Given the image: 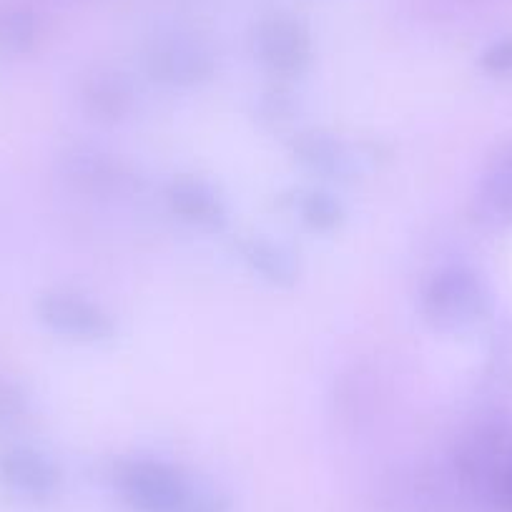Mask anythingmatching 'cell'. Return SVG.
<instances>
[{
  "instance_id": "cell-1",
  "label": "cell",
  "mask_w": 512,
  "mask_h": 512,
  "mask_svg": "<svg viewBox=\"0 0 512 512\" xmlns=\"http://www.w3.org/2000/svg\"><path fill=\"white\" fill-rule=\"evenodd\" d=\"M113 485L136 512H231L224 495L154 457H128L118 462Z\"/></svg>"
},
{
  "instance_id": "cell-2",
  "label": "cell",
  "mask_w": 512,
  "mask_h": 512,
  "mask_svg": "<svg viewBox=\"0 0 512 512\" xmlns=\"http://www.w3.org/2000/svg\"><path fill=\"white\" fill-rule=\"evenodd\" d=\"M492 294L485 277L467 264L437 269L422 294V314L435 329L462 334L482 324L490 314Z\"/></svg>"
},
{
  "instance_id": "cell-3",
  "label": "cell",
  "mask_w": 512,
  "mask_h": 512,
  "mask_svg": "<svg viewBox=\"0 0 512 512\" xmlns=\"http://www.w3.org/2000/svg\"><path fill=\"white\" fill-rule=\"evenodd\" d=\"M36 314L53 334L86 344H103L116 337V319L93 299L76 292H46L38 297Z\"/></svg>"
},
{
  "instance_id": "cell-4",
  "label": "cell",
  "mask_w": 512,
  "mask_h": 512,
  "mask_svg": "<svg viewBox=\"0 0 512 512\" xmlns=\"http://www.w3.org/2000/svg\"><path fill=\"white\" fill-rule=\"evenodd\" d=\"M144 68L161 86L196 88L214 78L216 58L206 43L174 33V36L156 38L146 48Z\"/></svg>"
},
{
  "instance_id": "cell-5",
  "label": "cell",
  "mask_w": 512,
  "mask_h": 512,
  "mask_svg": "<svg viewBox=\"0 0 512 512\" xmlns=\"http://www.w3.org/2000/svg\"><path fill=\"white\" fill-rule=\"evenodd\" d=\"M510 452V425L500 415H487L457 442L455 472L465 485L487 495Z\"/></svg>"
},
{
  "instance_id": "cell-6",
  "label": "cell",
  "mask_w": 512,
  "mask_h": 512,
  "mask_svg": "<svg viewBox=\"0 0 512 512\" xmlns=\"http://www.w3.org/2000/svg\"><path fill=\"white\" fill-rule=\"evenodd\" d=\"M254 53L274 76H304L314 61L312 33L297 18H267L254 31Z\"/></svg>"
},
{
  "instance_id": "cell-7",
  "label": "cell",
  "mask_w": 512,
  "mask_h": 512,
  "mask_svg": "<svg viewBox=\"0 0 512 512\" xmlns=\"http://www.w3.org/2000/svg\"><path fill=\"white\" fill-rule=\"evenodd\" d=\"M61 179L88 196H121L134 186V171L96 146H71L58 161Z\"/></svg>"
},
{
  "instance_id": "cell-8",
  "label": "cell",
  "mask_w": 512,
  "mask_h": 512,
  "mask_svg": "<svg viewBox=\"0 0 512 512\" xmlns=\"http://www.w3.org/2000/svg\"><path fill=\"white\" fill-rule=\"evenodd\" d=\"M0 482L31 502H46L61 490V467L28 445H13L0 452Z\"/></svg>"
},
{
  "instance_id": "cell-9",
  "label": "cell",
  "mask_w": 512,
  "mask_h": 512,
  "mask_svg": "<svg viewBox=\"0 0 512 512\" xmlns=\"http://www.w3.org/2000/svg\"><path fill=\"white\" fill-rule=\"evenodd\" d=\"M164 201L171 214L199 231H221L229 221L224 199L199 176H176L166 184Z\"/></svg>"
},
{
  "instance_id": "cell-10",
  "label": "cell",
  "mask_w": 512,
  "mask_h": 512,
  "mask_svg": "<svg viewBox=\"0 0 512 512\" xmlns=\"http://www.w3.org/2000/svg\"><path fill=\"white\" fill-rule=\"evenodd\" d=\"M78 93H81L83 111L98 123H121L134 113V86L113 68H96L88 73Z\"/></svg>"
},
{
  "instance_id": "cell-11",
  "label": "cell",
  "mask_w": 512,
  "mask_h": 512,
  "mask_svg": "<svg viewBox=\"0 0 512 512\" xmlns=\"http://www.w3.org/2000/svg\"><path fill=\"white\" fill-rule=\"evenodd\" d=\"M289 151L304 171L322 179L344 181L354 174V154L349 146L327 131H304L294 136Z\"/></svg>"
},
{
  "instance_id": "cell-12",
  "label": "cell",
  "mask_w": 512,
  "mask_h": 512,
  "mask_svg": "<svg viewBox=\"0 0 512 512\" xmlns=\"http://www.w3.org/2000/svg\"><path fill=\"white\" fill-rule=\"evenodd\" d=\"M241 262L262 279V282L272 284V287L289 289L299 282V259L289 246H284L282 241H274L269 236L251 234L236 244Z\"/></svg>"
},
{
  "instance_id": "cell-13",
  "label": "cell",
  "mask_w": 512,
  "mask_h": 512,
  "mask_svg": "<svg viewBox=\"0 0 512 512\" xmlns=\"http://www.w3.org/2000/svg\"><path fill=\"white\" fill-rule=\"evenodd\" d=\"M480 219L490 224H512V146H507L482 176L475 194Z\"/></svg>"
},
{
  "instance_id": "cell-14",
  "label": "cell",
  "mask_w": 512,
  "mask_h": 512,
  "mask_svg": "<svg viewBox=\"0 0 512 512\" xmlns=\"http://www.w3.org/2000/svg\"><path fill=\"white\" fill-rule=\"evenodd\" d=\"M294 211L307 229L317 234H332L344 224V204L324 189H302L294 194Z\"/></svg>"
},
{
  "instance_id": "cell-15",
  "label": "cell",
  "mask_w": 512,
  "mask_h": 512,
  "mask_svg": "<svg viewBox=\"0 0 512 512\" xmlns=\"http://www.w3.org/2000/svg\"><path fill=\"white\" fill-rule=\"evenodd\" d=\"M38 41L36 18L21 8L0 11V53L21 56L28 53Z\"/></svg>"
},
{
  "instance_id": "cell-16",
  "label": "cell",
  "mask_w": 512,
  "mask_h": 512,
  "mask_svg": "<svg viewBox=\"0 0 512 512\" xmlns=\"http://www.w3.org/2000/svg\"><path fill=\"white\" fill-rule=\"evenodd\" d=\"M256 113L269 126H282V123L292 121L297 113V103H294L292 93L284 88H272V91L262 93L259 103H256Z\"/></svg>"
},
{
  "instance_id": "cell-17",
  "label": "cell",
  "mask_w": 512,
  "mask_h": 512,
  "mask_svg": "<svg viewBox=\"0 0 512 512\" xmlns=\"http://www.w3.org/2000/svg\"><path fill=\"white\" fill-rule=\"evenodd\" d=\"M28 412V395L18 382L0 377V430L18 425Z\"/></svg>"
},
{
  "instance_id": "cell-18",
  "label": "cell",
  "mask_w": 512,
  "mask_h": 512,
  "mask_svg": "<svg viewBox=\"0 0 512 512\" xmlns=\"http://www.w3.org/2000/svg\"><path fill=\"white\" fill-rule=\"evenodd\" d=\"M480 68L490 76H512V36L490 43L482 51Z\"/></svg>"
},
{
  "instance_id": "cell-19",
  "label": "cell",
  "mask_w": 512,
  "mask_h": 512,
  "mask_svg": "<svg viewBox=\"0 0 512 512\" xmlns=\"http://www.w3.org/2000/svg\"><path fill=\"white\" fill-rule=\"evenodd\" d=\"M487 500L497 512H512V452L487 490Z\"/></svg>"
},
{
  "instance_id": "cell-20",
  "label": "cell",
  "mask_w": 512,
  "mask_h": 512,
  "mask_svg": "<svg viewBox=\"0 0 512 512\" xmlns=\"http://www.w3.org/2000/svg\"><path fill=\"white\" fill-rule=\"evenodd\" d=\"M492 359L507 364L512 369V322L502 327V332L497 334L495 339V352H492Z\"/></svg>"
}]
</instances>
